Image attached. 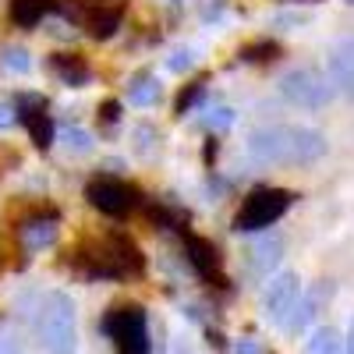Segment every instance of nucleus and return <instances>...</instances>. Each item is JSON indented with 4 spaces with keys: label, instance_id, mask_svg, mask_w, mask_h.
Segmentation results:
<instances>
[{
    "label": "nucleus",
    "instance_id": "obj_4",
    "mask_svg": "<svg viewBox=\"0 0 354 354\" xmlns=\"http://www.w3.org/2000/svg\"><path fill=\"white\" fill-rule=\"evenodd\" d=\"M294 195L287 188H270V185H259L241 198V209L234 213V230H262L277 223L287 209H290Z\"/></svg>",
    "mask_w": 354,
    "mask_h": 354
},
{
    "label": "nucleus",
    "instance_id": "obj_5",
    "mask_svg": "<svg viewBox=\"0 0 354 354\" xmlns=\"http://www.w3.org/2000/svg\"><path fill=\"white\" fill-rule=\"evenodd\" d=\"M103 333L113 340L117 354H149V330L138 305H113L103 315Z\"/></svg>",
    "mask_w": 354,
    "mask_h": 354
},
{
    "label": "nucleus",
    "instance_id": "obj_10",
    "mask_svg": "<svg viewBox=\"0 0 354 354\" xmlns=\"http://www.w3.org/2000/svg\"><path fill=\"white\" fill-rule=\"evenodd\" d=\"M326 68H330V82L337 85V93L354 100V39H340L330 50Z\"/></svg>",
    "mask_w": 354,
    "mask_h": 354
},
{
    "label": "nucleus",
    "instance_id": "obj_26",
    "mask_svg": "<svg viewBox=\"0 0 354 354\" xmlns=\"http://www.w3.org/2000/svg\"><path fill=\"white\" fill-rule=\"evenodd\" d=\"M177 354H188V351H177Z\"/></svg>",
    "mask_w": 354,
    "mask_h": 354
},
{
    "label": "nucleus",
    "instance_id": "obj_25",
    "mask_svg": "<svg viewBox=\"0 0 354 354\" xmlns=\"http://www.w3.org/2000/svg\"><path fill=\"white\" fill-rule=\"evenodd\" d=\"M344 354H354V322H351V333H347V340H344Z\"/></svg>",
    "mask_w": 354,
    "mask_h": 354
},
{
    "label": "nucleus",
    "instance_id": "obj_9",
    "mask_svg": "<svg viewBox=\"0 0 354 354\" xmlns=\"http://www.w3.org/2000/svg\"><path fill=\"white\" fill-rule=\"evenodd\" d=\"M185 255L188 262L195 266V273L205 280V283H213V287H230L227 283V273H223V255L220 248L209 241V238H202V234H185Z\"/></svg>",
    "mask_w": 354,
    "mask_h": 354
},
{
    "label": "nucleus",
    "instance_id": "obj_18",
    "mask_svg": "<svg viewBox=\"0 0 354 354\" xmlns=\"http://www.w3.org/2000/svg\"><path fill=\"white\" fill-rule=\"evenodd\" d=\"M241 61H248V64H270V61H277L280 57V43H273V39H259V43H248V46H241Z\"/></svg>",
    "mask_w": 354,
    "mask_h": 354
},
{
    "label": "nucleus",
    "instance_id": "obj_23",
    "mask_svg": "<svg viewBox=\"0 0 354 354\" xmlns=\"http://www.w3.org/2000/svg\"><path fill=\"white\" fill-rule=\"evenodd\" d=\"M188 64H192V57H188V53H174V61H170L174 71H181V68H188Z\"/></svg>",
    "mask_w": 354,
    "mask_h": 354
},
{
    "label": "nucleus",
    "instance_id": "obj_2",
    "mask_svg": "<svg viewBox=\"0 0 354 354\" xmlns=\"http://www.w3.org/2000/svg\"><path fill=\"white\" fill-rule=\"evenodd\" d=\"M326 153V138L315 128H294V124H277V128H259L248 135V156L266 167H298V163H315Z\"/></svg>",
    "mask_w": 354,
    "mask_h": 354
},
{
    "label": "nucleus",
    "instance_id": "obj_17",
    "mask_svg": "<svg viewBox=\"0 0 354 354\" xmlns=\"http://www.w3.org/2000/svg\"><path fill=\"white\" fill-rule=\"evenodd\" d=\"M308 354H344V337L333 330V326H319L305 347Z\"/></svg>",
    "mask_w": 354,
    "mask_h": 354
},
{
    "label": "nucleus",
    "instance_id": "obj_15",
    "mask_svg": "<svg viewBox=\"0 0 354 354\" xmlns=\"http://www.w3.org/2000/svg\"><path fill=\"white\" fill-rule=\"evenodd\" d=\"M53 68L68 85H82L88 78V61L82 53H53Z\"/></svg>",
    "mask_w": 354,
    "mask_h": 354
},
{
    "label": "nucleus",
    "instance_id": "obj_13",
    "mask_svg": "<svg viewBox=\"0 0 354 354\" xmlns=\"http://www.w3.org/2000/svg\"><path fill=\"white\" fill-rule=\"evenodd\" d=\"M322 301H330V283H315L308 294H298V312H294V319L287 322V330L290 333H298V330H308V322L319 315V305Z\"/></svg>",
    "mask_w": 354,
    "mask_h": 354
},
{
    "label": "nucleus",
    "instance_id": "obj_27",
    "mask_svg": "<svg viewBox=\"0 0 354 354\" xmlns=\"http://www.w3.org/2000/svg\"><path fill=\"white\" fill-rule=\"evenodd\" d=\"M351 4H354V0H351Z\"/></svg>",
    "mask_w": 354,
    "mask_h": 354
},
{
    "label": "nucleus",
    "instance_id": "obj_8",
    "mask_svg": "<svg viewBox=\"0 0 354 354\" xmlns=\"http://www.w3.org/2000/svg\"><path fill=\"white\" fill-rule=\"evenodd\" d=\"M298 283H301L298 273H290V270L270 277V283L262 290V315L270 322H283L294 312V305H298V294H301Z\"/></svg>",
    "mask_w": 354,
    "mask_h": 354
},
{
    "label": "nucleus",
    "instance_id": "obj_3",
    "mask_svg": "<svg viewBox=\"0 0 354 354\" xmlns=\"http://www.w3.org/2000/svg\"><path fill=\"white\" fill-rule=\"evenodd\" d=\"M39 337L50 354H75L78 351V330H75V301L64 290H57L43 305Z\"/></svg>",
    "mask_w": 354,
    "mask_h": 354
},
{
    "label": "nucleus",
    "instance_id": "obj_20",
    "mask_svg": "<svg viewBox=\"0 0 354 354\" xmlns=\"http://www.w3.org/2000/svg\"><path fill=\"white\" fill-rule=\"evenodd\" d=\"M202 88H205V78H198V82H192L188 88H181V96H177L174 110H177V113H185V110H188V106H192V103L202 96Z\"/></svg>",
    "mask_w": 354,
    "mask_h": 354
},
{
    "label": "nucleus",
    "instance_id": "obj_6",
    "mask_svg": "<svg viewBox=\"0 0 354 354\" xmlns=\"http://www.w3.org/2000/svg\"><path fill=\"white\" fill-rule=\"evenodd\" d=\"M85 198H88L93 209H100L106 216H117V220L135 213L138 205H142V192L135 185L121 181V177H110V174L93 177V181L85 185Z\"/></svg>",
    "mask_w": 354,
    "mask_h": 354
},
{
    "label": "nucleus",
    "instance_id": "obj_24",
    "mask_svg": "<svg viewBox=\"0 0 354 354\" xmlns=\"http://www.w3.org/2000/svg\"><path fill=\"white\" fill-rule=\"evenodd\" d=\"M238 354H262V347H259L255 340H241V344H238Z\"/></svg>",
    "mask_w": 354,
    "mask_h": 354
},
{
    "label": "nucleus",
    "instance_id": "obj_1",
    "mask_svg": "<svg viewBox=\"0 0 354 354\" xmlns=\"http://www.w3.org/2000/svg\"><path fill=\"white\" fill-rule=\"evenodd\" d=\"M68 266L85 277H110V280H128L145 273V255L128 234L113 230L96 241H82L78 248L68 252Z\"/></svg>",
    "mask_w": 354,
    "mask_h": 354
},
{
    "label": "nucleus",
    "instance_id": "obj_7",
    "mask_svg": "<svg viewBox=\"0 0 354 354\" xmlns=\"http://www.w3.org/2000/svg\"><path fill=\"white\" fill-rule=\"evenodd\" d=\"M280 93L287 103L301 106V110H319L330 100V85L315 68H294L280 78Z\"/></svg>",
    "mask_w": 354,
    "mask_h": 354
},
{
    "label": "nucleus",
    "instance_id": "obj_19",
    "mask_svg": "<svg viewBox=\"0 0 354 354\" xmlns=\"http://www.w3.org/2000/svg\"><path fill=\"white\" fill-rule=\"evenodd\" d=\"M156 96H160V88H156V82H153V78H138V82H135V88L128 93V100H131V103H138V106L156 103Z\"/></svg>",
    "mask_w": 354,
    "mask_h": 354
},
{
    "label": "nucleus",
    "instance_id": "obj_16",
    "mask_svg": "<svg viewBox=\"0 0 354 354\" xmlns=\"http://www.w3.org/2000/svg\"><path fill=\"white\" fill-rule=\"evenodd\" d=\"M280 259V241H262V245H252L248 248V270L252 273H270V266H277Z\"/></svg>",
    "mask_w": 354,
    "mask_h": 354
},
{
    "label": "nucleus",
    "instance_id": "obj_21",
    "mask_svg": "<svg viewBox=\"0 0 354 354\" xmlns=\"http://www.w3.org/2000/svg\"><path fill=\"white\" fill-rule=\"evenodd\" d=\"M117 117H121V103H117V100H106V103L100 106V121H103V124H113Z\"/></svg>",
    "mask_w": 354,
    "mask_h": 354
},
{
    "label": "nucleus",
    "instance_id": "obj_22",
    "mask_svg": "<svg viewBox=\"0 0 354 354\" xmlns=\"http://www.w3.org/2000/svg\"><path fill=\"white\" fill-rule=\"evenodd\" d=\"M216 153H220V142H216V138H209V142H205L202 160H205V163H213V160H216Z\"/></svg>",
    "mask_w": 354,
    "mask_h": 354
},
{
    "label": "nucleus",
    "instance_id": "obj_11",
    "mask_svg": "<svg viewBox=\"0 0 354 354\" xmlns=\"http://www.w3.org/2000/svg\"><path fill=\"white\" fill-rule=\"evenodd\" d=\"M121 21H124V4L117 0V4H93L85 11V32L93 36V39H110L117 28H121Z\"/></svg>",
    "mask_w": 354,
    "mask_h": 354
},
{
    "label": "nucleus",
    "instance_id": "obj_14",
    "mask_svg": "<svg viewBox=\"0 0 354 354\" xmlns=\"http://www.w3.org/2000/svg\"><path fill=\"white\" fill-rule=\"evenodd\" d=\"M57 8V0H11V18H15V25H21V28H32L46 11H53Z\"/></svg>",
    "mask_w": 354,
    "mask_h": 354
},
{
    "label": "nucleus",
    "instance_id": "obj_12",
    "mask_svg": "<svg viewBox=\"0 0 354 354\" xmlns=\"http://www.w3.org/2000/svg\"><path fill=\"white\" fill-rule=\"evenodd\" d=\"M21 124L28 128V135H32V145L50 149V142H53V121H50V113H46V100H25Z\"/></svg>",
    "mask_w": 354,
    "mask_h": 354
}]
</instances>
